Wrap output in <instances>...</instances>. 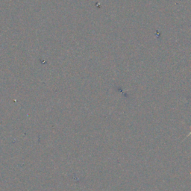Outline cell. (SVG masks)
Instances as JSON below:
<instances>
[{
    "mask_svg": "<svg viewBox=\"0 0 191 191\" xmlns=\"http://www.w3.org/2000/svg\"><path fill=\"white\" fill-rule=\"evenodd\" d=\"M190 129H191V125H190ZM190 135H191V132H190V133H189V134H187V137H188V136H190Z\"/></svg>",
    "mask_w": 191,
    "mask_h": 191,
    "instance_id": "1",
    "label": "cell"
}]
</instances>
